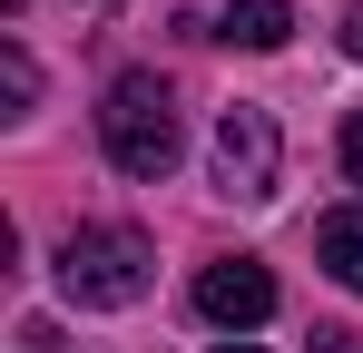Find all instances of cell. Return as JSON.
I'll list each match as a JSON object with an SVG mask.
<instances>
[{
	"mask_svg": "<svg viewBox=\"0 0 363 353\" xmlns=\"http://www.w3.org/2000/svg\"><path fill=\"white\" fill-rule=\"evenodd\" d=\"M30 89H40L30 50H20V40H0V99H10V108H30Z\"/></svg>",
	"mask_w": 363,
	"mask_h": 353,
	"instance_id": "obj_7",
	"label": "cell"
},
{
	"mask_svg": "<svg viewBox=\"0 0 363 353\" xmlns=\"http://www.w3.org/2000/svg\"><path fill=\"white\" fill-rule=\"evenodd\" d=\"M99 138H108L118 176H167L177 167V89L157 69H118L108 99H99Z\"/></svg>",
	"mask_w": 363,
	"mask_h": 353,
	"instance_id": "obj_1",
	"label": "cell"
},
{
	"mask_svg": "<svg viewBox=\"0 0 363 353\" xmlns=\"http://www.w3.org/2000/svg\"><path fill=\"white\" fill-rule=\"evenodd\" d=\"M216 353H265V344H216Z\"/></svg>",
	"mask_w": 363,
	"mask_h": 353,
	"instance_id": "obj_10",
	"label": "cell"
},
{
	"mask_svg": "<svg viewBox=\"0 0 363 353\" xmlns=\"http://www.w3.org/2000/svg\"><path fill=\"white\" fill-rule=\"evenodd\" d=\"M314 255L334 265V285H354V294H363V196H354V206H334V216L314 226Z\"/></svg>",
	"mask_w": 363,
	"mask_h": 353,
	"instance_id": "obj_5",
	"label": "cell"
},
{
	"mask_svg": "<svg viewBox=\"0 0 363 353\" xmlns=\"http://www.w3.org/2000/svg\"><path fill=\"white\" fill-rule=\"evenodd\" d=\"M344 50L363 59V0H354V10H344Z\"/></svg>",
	"mask_w": 363,
	"mask_h": 353,
	"instance_id": "obj_9",
	"label": "cell"
},
{
	"mask_svg": "<svg viewBox=\"0 0 363 353\" xmlns=\"http://www.w3.org/2000/svg\"><path fill=\"white\" fill-rule=\"evenodd\" d=\"M344 176H354V186H363V108L344 118Z\"/></svg>",
	"mask_w": 363,
	"mask_h": 353,
	"instance_id": "obj_8",
	"label": "cell"
},
{
	"mask_svg": "<svg viewBox=\"0 0 363 353\" xmlns=\"http://www.w3.org/2000/svg\"><path fill=\"white\" fill-rule=\"evenodd\" d=\"M147 285H157V245L138 226H79L60 245V294L69 304H99L108 314V304H138Z\"/></svg>",
	"mask_w": 363,
	"mask_h": 353,
	"instance_id": "obj_2",
	"label": "cell"
},
{
	"mask_svg": "<svg viewBox=\"0 0 363 353\" xmlns=\"http://www.w3.org/2000/svg\"><path fill=\"white\" fill-rule=\"evenodd\" d=\"M216 40H236V50H285V40H295V10H285V0H236V10L216 20Z\"/></svg>",
	"mask_w": 363,
	"mask_h": 353,
	"instance_id": "obj_6",
	"label": "cell"
},
{
	"mask_svg": "<svg viewBox=\"0 0 363 353\" xmlns=\"http://www.w3.org/2000/svg\"><path fill=\"white\" fill-rule=\"evenodd\" d=\"M275 167H285V147H275V118L265 108H226L216 118V196L265 206L275 196Z\"/></svg>",
	"mask_w": 363,
	"mask_h": 353,
	"instance_id": "obj_3",
	"label": "cell"
},
{
	"mask_svg": "<svg viewBox=\"0 0 363 353\" xmlns=\"http://www.w3.org/2000/svg\"><path fill=\"white\" fill-rule=\"evenodd\" d=\"M196 314H206V324H226V334H245V324H265V314H275V275H265L255 255H216V265L196 275Z\"/></svg>",
	"mask_w": 363,
	"mask_h": 353,
	"instance_id": "obj_4",
	"label": "cell"
}]
</instances>
